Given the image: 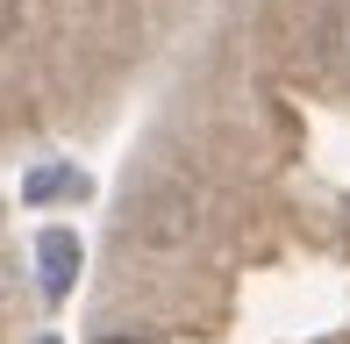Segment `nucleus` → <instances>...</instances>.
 Returning <instances> with one entry per match:
<instances>
[{"label": "nucleus", "instance_id": "obj_2", "mask_svg": "<svg viewBox=\"0 0 350 344\" xmlns=\"http://www.w3.org/2000/svg\"><path fill=\"white\" fill-rule=\"evenodd\" d=\"M29 201H51V194H86V180L79 172H65V165H43V172H29V186H22Z\"/></svg>", "mask_w": 350, "mask_h": 344}, {"label": "nucleus", "instance_id": "obj_1", "mask_svg": "<svg viewBox=\"0 0 350 344\" xmlns=\"http://www.w3.org/2000/svg\"><path fill=\"white\" fill-rule=\"evenodd\" d=\"M36 265H43V302H65L79 280V237L72 230H43L36 237Z\"/></svg>", "mask_w": 350, "mask_h": 344}, {"label": "nucleus", "instance_id": "obj_3", "mask_svg": "<svg viewBox=\"0 0 350 344\" xmlns=\"http://www.w3.org/2000/svg\"><path fill=\"white\" fill-rule=\"evenodd\" d=\"M14 22H22V0H0V43L14 36Z\"/></svg>", "mask_w": 350, "mask_h": 344}, {"label": "nucleus", "instance_id": "obj_5", "mask_svg": "<svg viewBox=\"0 0 350 344\" xmlns=\"http://www.w3.org/2000/svg\"><path fill=\"white\" fill-rule=\"evenodd\" d=\"M36 344H57V337H36Z\"/></svg>", "mask_w": 350, "mask_h": 344}, {"label": "nucleus", "instance_id": "obj_4", "mask_svg": "<svg viewBox=\"0 0 350 344\" xmlns=\"http://www.w3.org/2000/svg\"><path fill=\"white\" fill-rule=\"evenodd\" d=\"M100 344H157V337H100Z\"/></svg>", "mask_w": 350, "mask_h": 344}]
</instances>
